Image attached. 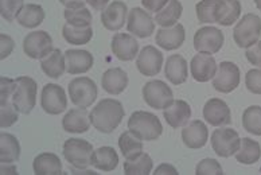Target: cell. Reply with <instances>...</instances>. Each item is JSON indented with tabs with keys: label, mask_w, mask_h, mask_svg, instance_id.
I'll return each mask as SVG.
<instances>
[{
	"label": "cell",
	"mask_w": 261,
	"mask_h": 175,
	"mask_svg": "<svg viewBox=\"0 0 261 175\" xmlns=\"http://www.w3.org/2000/svg\"><path fill=\"white\" fill-rule=\"evenodd\" d=\"M222 0H201L195 6L197 18L199 23H217Z\"/></svg>",
	"instance_id": "obj_37"
},
{
	"label": "cell",
	"mask_w": 261,
	"mask_h": 175,
	"mask_svg": "<svg viewBox=\"0 0 261 175\" xmlns=\"http://www.w3.org/2000/svg\"><path fill=\"white\" fill-rule=\"evenodd\" d=\"M86 3L94 10H104L108 6L109 0H86Z\"/></svg>",
	"instance_id": "obj_50"
},
{
	"label": "cell",
	"mask_w": 261,
	"mask_h": 175,
	"mask_svg": "<svg viewBox=\"0 0 261 175\" xmlns=\"http://www.w3.org/2000/svg\"><path fill=\"white\" fill-rule=\"evenodd\" d=\"M119 147L125 159H135L143 154V142L129 130L123 132L119 138Z\"/></svg>",
	"instance_id": "obj_32"
},
{
	"label": "cell",
	"mask_w": 261,
	"mask_h": 175,
	"mask_svg": "<svg viewBox=\"0 0 261 175\" xmlns=\"http://www.w3.org/2000/svg\"><path fill=\"white\" fill-rule=\"evenodd\" d=\"M207 139H209V130L201 120H193L182 130V140L189 148L198 149L205 147Z\"/></svg>",
	"instance_id": "obj_18"
},
{
	"label": "cell",
	"mask_w": 261,
	"mask_h": 175,
	"mask_svg": "<svg viewBox=\"0 0 261 175\" xmlns=\"http://www.w3.org/2000/svg\"><path fill=\"white\" fill-rule=\"evenodd\" d=\"M90 124H92L90 115L85 108H80V107L67 111L62 119V127L70 134H84L89 130Z\"/></svg>",
	"instance_id": "obj_22"
},
{
	"label": "cell",
	"mask_w": 261,
	"mask_h": 175,
	"mask_svg": "<svg viewBox=\"0 0 261 175\" xmlns=\"http://www.w3.org/2000/svg\"><path fill=\"white\" fill-rule=\"evenodd\" d=\"M163 54L153 46H146L138 54L136 66L138 70L146 77H152L161 73L163 66Z\"/></svg>",
	"instance_id": "obj_14"
},
{
	"label": "cell",
	"mask_w": 261,
	"mask_h": 175,
	"mask_svg": "<svg viewBox=\"0 0 261 175\" xmlns=\"http://www.w3.org/2000/svg\"><path fill=\"white\" fill-rule=\"evenodd\" d=\"M128 19L127 4L116 0L108 4L101 12V23L109 31H119Z\"/></svg>",
	"instance_id": "obj_16"
},
{
	"label": "cell",
	"mask_w": 261,
	"mask_h": 175,
	"mask_svg": "<svg viewBox=\"0 0 261 175\" xmlns=\"http://www.w3.org/2000/svg\"><path fill=\"white\" fill-rule=\"evenodd\" d=\"M92 166L100 171H113L119 166V155L112 147H100L93 151Z\"/></svg>",
	"instance_id": "obj_28"
},
{
	"label": "cell",
	"mask_w": 261,
	"mask_h": 175,
	"mask_svg": "<svg viewBox=\"0 0 261 175\" xmlns=\"http://www.w3.org/2000/svg\"><path fill=\"white\" fill-rule=\"evenodd\" d=\"M224 170L216 159L207 158L201 160L195 168V175H222Z\"/></svg>",
	"instance_id": "obj_42"
},
{
	"label": "cell",
	"mask_w": 261,
	"mask_h": 175,
	"mask_svg": "<svg viewBox=\"0 0 261 175\" xmlns=\"http://www.w3.org/2000/svg\"><path fill=\"white\" fill-rule=\"evenodd\" d=\"M164 74L168 81L174 85H180L183 82H186L189 70H187V62L179 54L170 56L166 61L164 66Z\"/></svg>",
	"instance_id": "obj_25"
},
{
	"label": "cell",
	"mask_w": 261,
	"mask_h": 175,
	"mask_svg": "<svg viewBox=\"0 0 261 175\" xmlns=\"http://www.w3.org/2000/svg\"><path fill=\"white\" fill-rule=\"evenodd\" d=\"M45 16V11L39 4H24L16 16V20L26 29H35L43 23Z\"/></svg>",
	"instance_id": "obj_29"
},
{
	"label": "cell",
	"mask_w": 261,
	"mask_h": 175,
	"mask_svg": "<svg viewBox=\"0 0 261 175\" xmlns=\"http://www.w3.org/2000/svg\"><path fill=\"white\" fill-rule=\"evenodd\" d=\"M243 127L246 132L261 136V107L252 105L244 111Z\"/></svg>",
	"instance_id": "obj_38"
},
{
	"label": "cell",
	"mask_w": 261,
	"mask_h": 175,
	"mask_svg": "<svg viewBox=\"0 0 261 175\" xmlns=\"http://www.w3.org/2000/svg\"><path fill=\"white\" fill-rule=\"evenodd\" d=\"M42 108L49 115H60L67 108L66 92L57 84H46L41 94Z\"/></svg>",
	"instance_id": "obj_12"
},
{
	"label": "cell",
	"mask_w": 261,
	"mask_h": 175,
	"mask_svg": "<svg viewBox=\"0 0 261 175\" xmlns=\"http://www.w3.org/2000/svg\"><path fill=\"white\" fill-rule=\"evenodd\" d=\"M143 98L153 109H166L175 101L171 88L161 80L148 81L143 86Z\"/></svg>",
	"instance_id": "obj_7"
},
{
	"label": "cell",
	"mask_w": 261,
	"mask_h": 175,
	"mask_svg": "<svg viewBox=\"0 0 261 175\" xmlns=\"http://www.w3.org/2000/svg\"><path fill=\"white\" fill-rule=\"evenodd\" d=\"M245 57L246 60L250 62V65L261 67V41H258L257 43H254L253 46L246 48Z\"/></svg>",
	"instance_id": "obj_46"
},
{
	"label": "cell",
	"mask_w": 261,
	"mask_h": 175,
	"mask_svg": "<svg viewBox=\"0 0 261 175\" xmlns=\"http://www.w3.org/2000/svg\"><path fill=\"white\" fill-rule=\"evenodd\" d=\"M20 157V145L18 139L11 134L2 132L0 135V162L14 163Z\"/></svg>",
	"instance_id": "obj_30"
},
{
	"label": "cell",
	"mask_w": 261,
	"mask_h": 175,
	"mask_svg": "<svg viewBox=\"0 0 261 175\" xmlns=\"http://www.w3.org/2000/svg\"><path fill=\"white\" fill-rule=\"evenodd\" d=\"M0 174H18L16 172V167L14 163H2V167H0Z\"/></svg>",
	"instance_id": "obj_51"
},
{
	"label": "cell",
	"mask_w": 261,
	"mask_h": 175,
	"mask_svg": "<svg viewBox=\"0 0 261 175\" xmlns=\"http://www.w3.org/2000/svg\"><path fill=\"white\" fill-rule=\"evenodd\" d=\"M53 39L43 30L34 31L27 34L23 41V52L29 58L33 60H43L53 52Z\"/></svg>",
	"instance_id": "obj_10"
},
{
	"label": "cell",
	"mask_w": 261,
	"mask_h": 175,
	"mask_svg": "<svg viewBox=\"0 0 261 175\" xmlns=\"http://www.w3.org/2000/svg\"><path fill=\"white\" fill-rule=\"evenodd\" d=\"M112 53L120 61L128 62L139 54V43L130 34L117 33L112 39Z\"/></svg>",
	"instance_id": "obj_19"
},
{
	"label": "cell",
	"mask_w": 261,
	"mask_h": 175,
	"mask_svg": "<svg viewBox=\"0 0 261 175\" xmlns=\"http://www.w3.org/2000/svg\"><path fill=\"white\" fill-rule=\"evenodd\" d=\"M164 120L172 128L185 127L191 117V108L185 100H175L163 112Z\"/></svg>",
	"instance_id": "obj_24"
},
{
	"label": "cell",
	"mask_w": 261,
	"mask_h": 175,
	"mask_svg": "<svg viewBox=\"0 0 261 175\" xmlns=\"http://www.w3.org/2000/svg\"><path fill=\"white\" fill-rule=\"evenodd\" d=\"M224 46V34L213 26L202 27L194 35V48L198 53L216 54Z\"/></svg>",
	"instance_id": "obj_11"
},
{
	"label": "cell",
	"mask_w": 261,
	"mask_h": 175,
	"mask_svg": "<svg viewBox=\"0 0 261 175\" xmlns=\"http://www.w3.org/2000/svg\"><path fill=\"white\" fill-rule=\"evenodd\" d=\"M203 117L213 127H224L231 123L229 105L221 98H210L203 107Z\"/></svg>",
	"instance_id": "obj_15"
},
{
	"label": "cell",
	"mask_w": 261,
	"mask_h": 175,
	"mask_svg": "<svg viewBox=\"0 0 261 175\" xmlns=\"http://www.w3.org/2000/svg\"><path fill=\"white\" fill-rule=\"evenodd\" d=\"M34 172L37 175H60L62 174V163L60 158L53 153L39 154L33 163Z\"/></svg>",
	"instance_id": "obj_27"
},
{
	"label": "cell",
	"mask_w": 261,
	"mask_h": 175,
	"mask_svg": "<svg viewBox=\"0 0 261 175\" xmlns=\"http://www.w3.org/2000/svg\"><path fill=\"white\" fill-rule=\"evenodd\" d=\"M254 4H256V7L261 11V0H254Z\"/></svg>",
	"instance_id": "obj_52"
},
{
	"label": "cell",
	"mask_w": 261,
	"mask_h": 175,
	"mask_svg": "<svg viewBox=\"0 0 261 175\" xmlns=\"http://www.w3.org/2000/svg\"><path fill=\"white\" fill-rule=\"evenodd\" d=\"M260 171H261V168H260Z\"/></svg>",
	"instance_id": "obj_53"
},
{
	"label": "cell",
	"mask_w": 261,
	"mask_h": 175,
	"mask_svg": "<svg viewBox=\"0 0 261 175\" xmlns=\"http://www.w3.org/2000/svg\"><path fill=\"white\" fill-rule=\"evenodd\" d=\"M240 14H241V3L239 0H222L217 16V23L221 26L229 27L239 20Z\"/></svg>",
	"instance_id": "obj_34"
},
{
	"label": "cell",
	"mask_w": 261,
	"mask_h": 175,
	"mask_svg": "<svg viewBox=\"0 0 261 175\" xmlns=\"http://www.w3.org/2000/svg\"><path fill=\"white\" fill-rule=\"evenodd\" d=\"M261 35V19L254 14H246L237 22L233 31V38L237 46L248 48L257 43Z\"/></svg>",
	"instance_id": "obj_5"
},
{
	"label": "cell",
	"mask_w": 261,
	"mask_h": 175,
	"mask_svg": "<svg viewBox=\"0 0 261 175\" xmlns=\"http://www.w3.org/2000/svg\"><path fill=\"white\" fill-rule=\"evenodd\" d=\"M170 0H142L143 7L151 12H159L162 8L167 6Z\"/></svg>",
	"instance_id": "obj_47"
},
{
	"label": "cell",
	"mask_w": 261,
	"mask_h": 175,
	"mask_svg": "<svg viewBox=\"0 0 261 175\" xmlns=\"http://www.w3.org/2000/svg\"><path fill=\"white\" fill-rule=\"evenodd\" d=\"M24 6V0H0V14L6 20L12 22Z\"/></svg>",
	"instance_id": "obj_41"
},
{
	"label": "cell",
	"mask_w": 261,
	"mask_h": 175,
	"mask_svg": "<svg viewBox=\"0 0 261 175\" xmlns=\"http://www.w3.org/2000/svg\"><path fill=\"white\" fill-rule=\"evenodd\" d=\"M101 86L102 89L109 94L117 96L121 94L128 86V74L121 67H112L108 69L102 74L101 79Z\"/></svg>",
	"instance_id": "obj_23"
},
{
	"label": "cell",
	"mask_w": 261,
	"mask_h": 175,
	"mask_svg": "<svg viewBox=\"0 0 261 175\" xmlns=\"http://www.w3.org/2000/svg\"><path fill=\"white\" fill-rule=\"evenodd\" d=\"M15 81L16 89L11 97L12 104L15 105V108L20 113L29 115L37 104V82L31 77H26V76L18 77Z\"/></svg>",
	"instance_id": "obj_4"
},
{
	"label": "cell",
	"mask_w": 261,
	"mask_h": 175,
	"mask_svg": "<svg viewBox=\"0 0 261 175\" xmlns=\"http://www.w3.org/2000/svg\"><path fill=\"white\" fill-rule=\"evenodd\" d=\"M241 81L240 67L234 62L224 61L218 65L217 74L213 79V88L220 93H231L239 88Z\"/></svg>",
	"instance_id": "obj_9"
},
{
	"label": "cell",
	"mask_w": 261,
	"mask_h": 175,
	"mask_svg": "<svg viewBox=\"0 0 261 175\" xmlns=\"http://www.w3.org/2000/svg\"><path fill=\"white\" fill-rule=\"evenodd\" d=\"M97 94V85L89 77H77L69 84V97L75 107L88 108L96 101Z\"/></svg>",
	"instance_id": "obj_6"
},
{
	"label": "cell",
	"mask_w": 261,
	"mask_h": 175,
	"mask_svg": "<svg viewBox=\"0 0 261 175\" xmlns=\"http://www.w3.org/2000/svg\"><path fill=\"white\" fill-rule=\"evenodd\" d=\"M246 88L250 93L261 94V69H252L245 76Z\"/></svg>",
	"instance_id": "obj_43"
},
{
	"label": "cell",
	"mask_w": 261,
	"mask_h": 175,
	"mask_svg": "<svg viewBox=\"0 0 261 175\" xmlns=\"http://www.w3.org/2000/svg\"><path fill=\"white\" fill-rule=\"evenodd\" d=\"M125 115L123 104L115 98L101 100L90 112L92 126L102 134H111L119 127Z\"/></svg>",
	"instance_id": "obj_1"
},
{
	"label": "cell",
	"mask_w": 261,
	"mask_h": 175,
	"mask_svg": "<svg viewBox=\"0 0 261 175\" xmlns=\"http://www.w3.org/2000/svg\"><path fill=\"white\" fill-rule=\"evenodd\" d=\"M212 147L221 158L233 157L241 147L239 132L231 128H220L212 135Z\"/></svg>",
	"instance_id": "obj_8"
},
{
	"label": "cell",
	"mask_w": 261,
	"mask_h": 175,
	"mask_svg": "<svg viewBox=\"0 0 261 175\" xmlns=\"http://www.w3.org/2000/svg\"><path fill=\"white\" fill-rule=\"evenodd\" d=\"M186 38V33H185V27L179 23H176L175 26L172 27H162L161 30L156 33L155 41L159 47L171 52V50H176L183 45Z\"/></svg>",
	"instance_id": "obj_20"
},
{
	"label": "cell",
	"mask_w": 261,
	"mask_h": 175,
	"mask_svg": "<svg viewBox=\"0 0 261 175\" xmlns=\"http://www.w3.org/2000/svg\"><path fill=\"white\" fill-rule=\"evenodd\" d=\"M64 16L67 24L75 27H89L92 23V14L86 7L66 8Z\"/></svg>",
	"instance_id": "obj_39"
},
{
	"label": "cell",
	"mask_w": 261,
	"mask_h": 175,
	"mask_svg": "<svg viewBox=\"0 0 261 175\" xmlns=\"http://www.w3.org/2000/svg\"><path fill=\"white\" fill-rule=\"evenodd\" d=\"M41 67L50 79H60L66 71V57L60 48H54L49 56L41 60Z\"/></svg>",
	"instance_id": "obj_26"
},
{
	"label": "cell",
	"mask_w": 261,
	"mask_h": 175,
	"mask_svg": "<svg viewBox=\"0 0 261 175\" xmlns=\"http://www.w3.org/2000/svg\"><path fill=\"white\" fill-rule=\"evenodd\" d=\"M16 89V81L15 80L8 79V77H3L0 79V104L8 103V100L11 98L14 92Z\"/></svg>",
	"instance_id": "obj_44"
},
{
	"label": "cell",
	"mask_w": 261,
	"mask_h": 175,
	"mask_svg": "<svg viewBox=\"0 0 261 175\" xmlns=\"http://www.w3.org/2000/svg\"><path fill=\"white\" fill-rule=\"evenodd\" d=\"M62 35L64 39L70 43V45H86L93 37V30L92 27H75L71 24H65L62 29Z\"/></svg>",
	"instance_id": "obj_35"
},
{
	"label": "cell",
	"mask_w": 261,
	"mask_h": 175,
	"mask_svg": "<svg viewBox=\"0 0 261 175\" xmlns=\"http://www.w3.org/2000/svg\"><path fill=\"white\" fill-rule=\"evenodd\" d=\"M61 4L66 8H80L85 7L86 0H60Z\"/></svg>",
	"instance_id": "obj_49"
},
{
	"label": "cell",
	"mask_w": 261,
	"mask_h": 175,
	"mask_svg": "<svg viewBox=\"0 0 261 175\" xmlns=\"http://www.w3.org/2000/svg\"><path fill=\"white\" fill-rule=\"evenodd\" d=\"M19 119V111L15 108V105L10 103H4L0 104V127L8 128L14 126Z\"/></svg>",
	"instance_id": "obj_40"
},
{
	"label": "cell",
	"mask_w": 261,
	"mask_h": 175,
	"mask_svg": "<svg viewBox=\"0 0 261 175\" xmlns=\"http://www.w3.org/2000/svg\"><path fill=\"white\" fill-rule=\"evenodd\" d=\"M93 145L85 139H67L64 144V157L73 168H88L92 164Z\"/></svg>",
	"instance_id": "obj_3"
},
{
	"label": "cell",
	"mask_w": 261,
	"mask_h": 175,
	"mask_svg": "<svg viewBox=\"0 0 261 175\" xmlns=\"http://www.w3.org/2000/svg\"><path fill=\"white\" fill-rule=\"evenodd\" d=\"M153 162L148 154H140L135 159H125L124 163V174L127 175H148L151 174Z\"/></svg>",
	"instance_id": "obj_36"
},
{
	"label": "cell",
	"mask_w": 261,
	"mask_h": 175,
	"mask_svg": "<svg viewBox=\"0 0 261 175\" xmlns=\"http://www.w3.org/2000/svg\"><path fill=\"white\" fill-rule=\"evenodd\" d=\"M261 158V147L253 139H241V147L236 154V159L241 164H254Z\"/></svg>",
	"instance_id": "obj_33"
},
{
	"label": "cell",
	"mask_w": 261,
	"mask_h": 175,
	"mask_svg": "<svg viewBox=\"0 0 261 175\" xmlns=\"http://www.w3.org/2000/svg\"><path fill=\"white\" fill-rule=\"evenodd\" d=\"M65 57H66V70L69 74H84L93 66V56L86 50L71 48L65 53Z\"/></svg>",
	"instance_id": "obj_21"
},
{
	"label": "cell",
	"mask_w": 261,
	"mask_h": 175,
	"mask_svg": "<svg viewBox=\"0 0 261 175\" xmlns=\"http://www.w3.org/2000/svg\"><path fill=\"white\" fill-rule=\"evenodd\" d=\"M14 47H15V42L12 41V38L7 34H2L0 35V60H6L11 54Z\"/></svg>",
	"instance_id": "obj_45"
},
{
	"label": "cell",
	"mask_w": 261,
	"mask_h": 175,
	"mask_svg": "<svg viewBox=\"0 0 261 175\" xmlns=\"http://www.w3.org/2000/svg\"><path fill=\"white\" fill-rule=\"evenodd\" d=\"M182 11L183 7L179 0H170L166 7L162 8L159 12H156L155 22L161 27H163V29L175 26L176 22L182 16Z\"/></svg>",
	"instance_id": "obj_31"
},
{
	"label": "cell",
	"mask_w": 261,
	"mask_h": 175,
	"mask_svg": "<svg viewBox=\"0 0 261 175\" xmlns=\"http://www.w3.org/2000/svg\"><path fill=\"white\" fill-rule=\"evenodd\" d=\"M128 130L142 140H156L163 134V126L151 112L136 111L128 120Z\"/></svg>",
	"instance_id": "obj_2"
},
{
	"label": "cell",
	"mask_w": 261,
	"mask_h": 175,
	"mask_svg": "<svg viewBox=\"0 0 261 175\" xmlns=\"http://www.w3.org/2000/svg\"><path fill=\"white\" fill-rule=\"evenodd\" d=\"M191 76L194 77L195 81L198 82H207L214 79L218 70L214 57L205 53H199L197 56L193 57L190 64Z\"/></svg>",
	"instance_id": "obj_17"
},
{
	"label": "cell",
	"mask_w": 261,
	"mask_h": 175,
	"mask_svg": "<svg viewBox=\"0 0 261 175\" xmlns=\"http://www.w3.org/2000/svg\"><path fill=\"white\" fill-rule=\"evenodd\" d=\"M127 30L139 38H148L155 31V22L152 16L143 8L135 7L128 14Z\"/></svg>",
	"instance_id": "obj_13"
},
{
	"label": "cell",
	"mask_w": 261,
	"mask_h": 175,
	"mask_svg": "<svg viewBox=\"0 0 261 175\" xmlns=\"http://www.w3.org/2000/svg\"><path fill=\"white\" fill-rule=\"evenodd\" d=\"M178 170H176L172 164L162 163L161 166H158L156 170L153 171V175H178Z\"/></svg>",
	"instance_id": "obj_48"
}]
</instances>
